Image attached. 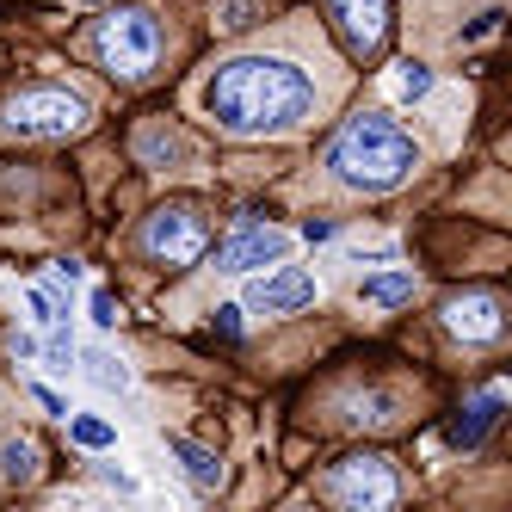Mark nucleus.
Instances as JSON below:
<instances>
[{"label":"nucleus","mask_w":512,"mask_h":512,"mask_svg":"<svg viewBox=\"0 0 512 512\" xmlns=\"http://www.w3.org/2000/svg\"><path fill=\"white\" fill-rule=\"evenodd\" d=\"M315 81L290 56H235L210 75L204 112L229 136H290L315 112Z\"/></svg>","instance_id":"nucleus-1"},{"label":"nucleus","mask_w":512,"mask_h":512,"mask_svg":"<svg viewBox=\"0 0 512 512\" xmlns=\"http://www.w3.org/2000/svg\"><path fill=\"white\" fill-rule=\"evenodd\" d=\"M327 167H334V179H346L352 192H395L401 179L420 167V149L389 112H358L327 142Z\"/></svg>","instance_id":"nucleus-2"},{"label":"nucleus","mask_w":512,"mask_h":512,"mask_svg":"<svg viewBox=\"0 0 512 512\" xmlns=\"http://www.w3.org/2000/svg\"><path fill=\"white\" fill-rule=\"evenodd\" d=\"M87 99L75 87H19L7 105H0V130L13 142H56V136H81L87 130Z\"/></svg>","instance_id":"nucleus-3"},{"label":"nucleus","mask_w":512,"mask_h":512,"mask_svg":"<svg viewBox=\"0 0 512 512\" xmlns=\"http://www.w3.org/2000/svg\"><path fill=\"white\" fill-rule=\"evenodd\" d=\"M161 44H167V31L149 7H112L99 25H93V56L112 68L118 81H142L149 68L161 62Z\"/></svg>","instance_id":"nucleus-4"},{"label":"nucleus","mask_w":512,"mask_h":512,"mask_svg":"<svg viewBox=\"0 0 512 512\" xmlns=\"http://www.w3.org/2000/svg\"><path fill=\"white\" fill-rule=\"evenodd\" d=\"M136 247L149 253L155 266L186 272V266H198V260H204V247H210V216H204L198 204H161L149 223H142Z\"/></svg>","instance_id":"nucleus-5"},{"label":"nucleus","mask_w":512,"mask_h":512,"mask_svg":"<svg viewBox=\"0 0 512 512\" xmlns=\"http://www.w3.org/2000/svg\"><path fill=\"white\" fill-rule=\"evenodd\" d=\"M321 494L346 506V512H383L401 500V482H395V463L377 457V451H358V457H340L334 469L321 475Z\"/></svg>","instance_id":"nucleus-6"},{"label":"nucleus","mask_w":512,"mask_h":512,"mask_svg":"<svg viewBox=\"0 0 512 512\" xmlns=\"http://www.w3.org/2000/svg\"><path fill=\"white\" fill-rule=\"evenodd\" d=\"M327 19H334L340 44L352 56H377L389 38V7L383 0H327Z\"/></svg>","instance_id":"nucleus-7"},{"label":"nucleus","mask_w":512,"mask_h":512,"mask_svg":"<svg viewBox=\"0 0 512 512\" xmlns=\"http://www.w3.org/2000/svg\"><path fill=\"white\" fill-rule=\"evenodd\" d=\"M445 327L463 346H494L506 334V309H500V297H488V290H463V297L445 303Z\"/></svg>","instance_id":"nucleus-8"},{"label":"nucleus","mask_w":512,"mask_h":512,"mask_svg":"<svg viewBox=\"0 0 512 512\" xmlns=\"http://www.w3.org/2000/svg\"><path fill=\"white\" fill-rule=\"evenodd\" d=\"M284 253H290V235L247 223V229H235L223 247H216V272H253V266H278Z\"/></svg>","instance_id":"nucleus-9"},{"label":"nucleus","mask_w":512,"mask_h":512,"mask_svg":"<svg viewBox=\"0 0 512 512\" xmlns=\"http://www.w3.org/2000/svg\"><path fill=\"white\" fill-rule=\"evenodd\" d=\"M247 303H253V309H266V315L309 309V303H315V278H309L303 266H284V272H272V278L253 284V290H247Z\"/></svg>","instance_id":"nucleus-10"},{"label":"nucleus","mask_w":512,"mask_h":512,"mask_svg":"<svg viewBox=\"0 0 512 512\" xmlns=\"http://www.w3.org/2000/svg\"><path fill=\"white\" fill-rule=\"evenodd\" d=\"M500 414H506V395H500V389L475 395L469 408H463V414L445 426V445H451V451H475V445H482V438L494 432V420H500Z\"/></svg>","instance_id":"nucleus-11"},{"label":"nucleus","mask_w":512,"mask_h":512,"mask_svg":"<svg viewBox=\"0 0 512 512\" xmlns=\"http://www.w3.org/2000/svg\"><path fill=\"white\" fill-rule=\"evenodd\" d=\"M167 451H173L179 463H186V475H192V482H198V488H223V463H216V451H204V445H192V438H186V432H173V438H167Z\"/></svg>","instance_id":"nucleus-12"},{"label":"nucleus","mask_w":512,"mask_h":512,"mask_svg":"<svg viewBox=\"0 0 512 512\" xmlns=\"http://www.w3.org/2000/svg\"><path fill=\"white\" fill-rule=\"evenodd\" d=\"M0 475H7V482H38V445H31V438H7V445H0Z\"/></svg>","instance_id":"nucleus-13"},{"label":"nucleus","mask_w":512,"mask_h":512,"mask_svg":"<svg viewBox=\"0 0 512 512\" xmlns=\"http://www.w3.org/2000/svg\"><path fill=\"white\" fill-rule=\"evenodd\" d=\"M414 297V272H383L364 278V303H408Z\"/></svg>","instance_id":"nucleus-14"},{"label":"nucleus","mask_w":512,"mask_h":512,"mask_svg":"<svg viewBox=\"0 0 512 512\" xmlns=\"http://www.w3.org/2000/svg\"><path fill=\"white\" fill-rule=\"evenodd\" d=\"M142 155L149 161H192V142L179 130H142Z\"/></svg>","instance_id":"nucleus-15"},{"label":"nucleus","mask_w":512,"mask_h":512,"mask_svg":"<svg viewBox=\"0 0 512 512\" xmlns=\"http://www.w3.org/2000/svg\"><path fill=\"white\" fill-rule=\"evenodd\" d=\"M68 438H75L81 451H105L118 432H112V420H99V414H75V420H68Z\"/></svg>","instance_id":"nucleus-16"},{"label":"nucleus","mask_w":512,"mask_h":512,"mask_svg":"<svg viewBox=\"0 0 512 512\" xmlns=\"http://www.w3.org/2000/svg\"><path fill=\"white\" fill-rule=\"evenodd\" d=\"M395 93H401V99H426V93H432V68H426V62H401V68H395Z\"/></svg>","instance_id":"nucleus-17"},{"label":"nucleus","mask_w":512,"mask_h":512,"mask_svg":"<svg viewBox=\"0 0 512 512\" xmlns=\"http://www.w3.org/2000/svg\"><path fill=\"white\" fill-rule=\"evenodd\" d=\"M87 364H93V383H99V389H130V371H124L112 352H93Z\"/></svg>","instance_id":"nucleus-18"},{"label":"nucleus","mask_w":512,"mask_h":512,"mask_svg":"<svg viewBox=\"0 0 512 512\" xmlns=\"http://www.w3.org/2000/svg\"><path fill=\"white\" fill-rule=\"evenodd\" d=\"M31 315H38V321H50V327L62 321V303H56V290H50V284H38V290H31Z\"/></svg>","instance_id":"nucleus-19"},{"label":"nucleus","mask_w":512,"mask_h":512,"mask_svg":"<svg viewBox=\"0 0 512 512\" xmlns=\"http://www.w3.org/2000/svg\"><path fill=\"white\" fill-rule=\"evenodd\" d=\"M93 327H118V303H112V290H93Z\"/></svg>","instance_id":"nucleus-20"},{"label":"nucleus","mask_w":512,"mask_h":512,"mask_svg":"<svg viewBox=\"0 0 512 512\" xmlns=\"http://www.w3.org/2000/svg\"><path fill=\"white\" fill-rule=\"evenodd\" d=\"M223 25H229V31H247V25H253V0H229V7H223Z\"/></svg>","instance_id":"nucleus-21"},{"label":"nucleus","mask_w":512,"mask_h":512,"mask_svg":"<svg viewBox=\"0 0 512 512\" xmlns=\"http://www.w3.org/2000/svg\"><path fill=\"white\" fill-rule=\"evenodd\" d=\"M216 334H223V340H241V309H235V303L216 309Z\"/></svg>","instance_id":"nucleus-22"},{"label":"nucleus","mask_w":512,"mask_h":512,"mask_svg":"<svg viewBox=\"0 0 512 512\" xmlns=\"http://www.w3.org/2000/svg\"><path fill=\"white\" fill-rule=\"evenodd\" d=\"M44 352H50V364H68V358H75V340H68L62 327H56V334H50V346H44Z\"/></svg>","instance_id":"nucleus-23"},{"label":"nucleus","mask_w":512,"mask_h":512,"mask_svg":"<svg viewBox=\"0 0 512 512\" xmlns=\"http://www.w3.org/2000/svg\"><path fill=\"white\" fill-rule=\"evenodd\" d=\"M327 235H334V223H327V216H309V223H303V241H327Z\"/></svg>","instance_id":"nucleus-24"},{"label":"nucleus","mask_w":512,"mask_h":512,"mask_svg":"<svg viewBox=\"0 0 512 512\" xmlns=\"http://www.w3.org/2000/svg\"><path fill=\"white\" fill-rule=\"evenodd\" d=\"M38 401H44V408H50V414H62V420H68V401H62L56 389H44V383H38Z\"/></svg>","instance_id":"nucleus-25"}]
</instances>
